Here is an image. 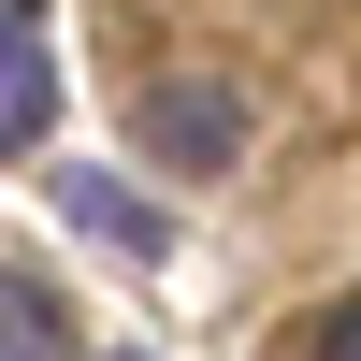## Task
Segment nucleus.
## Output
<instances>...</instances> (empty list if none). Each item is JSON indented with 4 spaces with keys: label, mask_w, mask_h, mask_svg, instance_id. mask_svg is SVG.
Masks as SVG:
<instances>
[{
    "label": "nucleus",
    "mask_w": 361,
    "mask_h": 361,
    "mask_svg": "<svg viewBox=\"0 0 361 361\" xmlns=\"http://www.w3.org/2000/svg\"><path fill=\"white\" fill-rule=\"evenodd\" d=\"M0 361H73V304L44 275H0Z\"/></svg>",
    "instance_id": "20e7f679"
},
{
    "label": "nucleus",
    "mask_w": 361,
    "mask_h": 361,
    "mask_svg": "<svg viewBox=\"0 0 361 361\" xmlns=\"http://www.w3.org/2000/svg\"><path fill=\"white\" fill-rule=\"evenodd\" d=\"M58 217H73L87 246H116V260H159V246H173V217L130 188V173H58Z\"/></svg>",
    "instance_id": "7ed1b4c3"
},
{
    "label": "nucleus",
    "mask_w": 361,
    "mask_h": 361,
    "mask_svg": "<svg viewBox=\"0 0 361 361\" xmlns=\"http://www.w3.org/2000/svg\"><path fill=\"white\" fill-rule=\"evenodd\" d=\"M130 361H145V347H130Z\"/></svg>",
    "instance_id": "423d86ee"
},
{
    "label": "nucleus",
    "mask_w": 361,
    "mask_h": 361,
    "mask_svg": "<svg viewBox=\"0 0 361 361\" xmlns=\"http://www.w3.org/2000/svg\"><path fill=\"white\" fill-rule=\"evenodd\" d=\"M318 361H361V304H333V333H318Z\"/></svg>",
    "instance_id": "39448f33"
},
{
    "label": "nucleus",
    "mask_w": 361,
    "mask_h": 361,
    "mask_svg": "<svg viewBox=\"0 0 361 361\" xmlns=\"http://www.w3.org/2000/svg\"><path fill=\"white\" fill-rule=\"evenodd\" d=\"M58 116V58H44V0H0V159H29Z\"/></svg>",
    "instance_id": "f03ea898"
},
{
    "label": "nucleus",
    "mask_w": 361,
    "mask_h": 361,
    "mask_svg": "<svg viewBox=\"0 0 361 361\" xmlns=\"http://www.w3.org/2000/svg\"><path fill=\"white\" fill-rule=\"evenodd\" d=\"M130 145H145L159 173H231V159H246V102H231L217 73H173V87L130 102Z\"/></svg>",
    "instance_id": "f257e3e1"
}]
</instances>
